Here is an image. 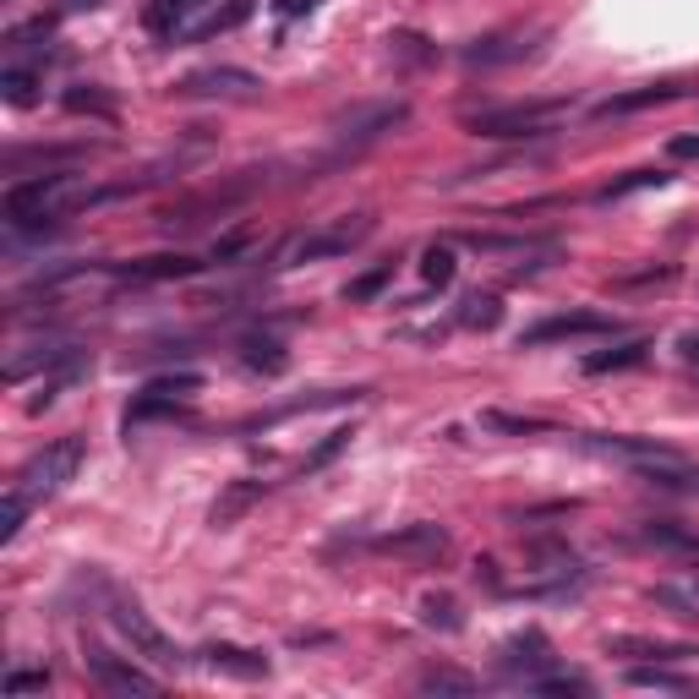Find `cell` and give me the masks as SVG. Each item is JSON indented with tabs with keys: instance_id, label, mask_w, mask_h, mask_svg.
Listing matches in <instances>:
<instances>
[{
	"instance_id": "cell-8",
	"label": "cell",
	"mask_w": 699,
	"mask_h": 699,
	"mask_svg": "<svg viewBox=\"0 0 699 699\" xmlns=\"http://www.w3.org/2000/svg\"><path fill=\"white\" fill-rule=\"evenodd\" d=\"M191 393H202V378L197 372H170V378H153L127 410V427L131 421H148V416H176L187 405Z\"/></svg>"
},
{
	"instance_id": "cell-35",
	"label": "cell",
	"mask_w": 699,
	"mask_h": 699,
	"mask_svg": "<svg viewBox=\"0 0 699 699\" xmlns=\"http://www.w3.org/2000/svg\"><path fill=\"white\" fill-rule=\"evenodd\" d=\"M530 689H536V695H585V689H590V683H585V678H547V672H541V678H530Z\"/></svg>"
},
{
	"instance_id": "cell-5",
	"label": "cell",
	"mask_w": 699,
	"mask_h": 699,
	"mask_svg": "<svg viewBox=\"0 0 699 699\" xmlns=\"http://www.w3.org/2000/svg\"><path fill=\"white\" fill-rule=\"evenodd\" d=\"M110 623H116V635L131 645V656H148V661H159V667H176V645H170V635L142 612V601L110 596Z\"/></svg>"
},
{
	"instance_id": "cell-13",
	"label": "cell",
	"mask_w": 699,
	"mask_h": 699,
	"mask_svg": "<svg viewBox=\"0 0 699 699\" xmlns=\"http://www.w3.org/2000/svg\"><path fill=\"white\" fill-rule=\"evenodd\" d=\"M498 667H503V672H525V683H530V678H541V672L552 667V645H547V635L525 629V635H513L509 645H503Z\"/></svg>"
},
{
	"instance_id": "cell-26",
	"label": "cell",
	"mask_w": 699,
	"mask_h": 699,
	"mask_svg": "<svg viewBox=\"0 0 699 699\" xmlns=\"http://www.w3.org/2000/svg\"><path fill=\"white\" fill-rule=\"evenodd\" d=\"M247 17H252V0H230L224 11H213L208 22H197V28H191V39H208V33H224V28H241Z\"/></svg>"
},
{
	"instance_id": "cell-1",
	"label": "cell",
	"mask_w": 699,
	"mask_h": 699,
	"mask_svg": "<svg viewBox=\"0 0 699 699\" xmlns=\"http://www.w3.org/2000/svg\"><path fill=\"white\" fill-rule=\"evenodd\" d=\"M82 202H93V191L66 170H50V176H28L6 191V219H11V230H28L39 219H61L66 208H82Z\"/></svg>"
},
{
	"instance_id": "cell-2",
	"label": "cell",
	"mask_w": 699,
	"mask_h": 699,
	"mask_svg": "<svg viewBox=\"0 0 699 699\" xmlns=\"http://www.w3.org/2000/svg\"><path fill=\"white\" fill-rule=\"evenodd\" d=\"M77 465H82V438H56L50 448H39L17 476H11V498H22V503H39V498H50V492H61L66 481L77 476Z\"/></svg>"
},
{
	"instance_id": "cell-6",
	"label": "cell",
	"mask_w": 699,
	"mask_h": 699,
	"mask_svg": "<svg viewBox=\"0 0 699 699\" xmlns=\"http://www.w3.org/2000/svg\"><path fill=\"white\" fill-rule=\"evenodd\" d=\"M181 99H230V104H247L262 93V77L241 71V66H202V71H187L176 82Z\"/></svg>"
},
{
	"instance_id": "cell-3",
	"label": "cell",
	"mask_w": 699,
	"mask_h": 699,
	"mask_svg": "<svg viewBox=\"0 0 699 699\" xmlns=\"http://www.w3.org/2000/svg\"><path fill=\"white\" fill-rule=\"evenodd\" d=\"M563 116H569L563 99H547V104H509V110H481V116H470L465 131H470V137H492V142H509V137H547Z\"/></svg>"
},
{
	"instance_id": "cell-14",
	"label": "cell",
	"mask_w": 699,
	"mask_h": 699,
	"mask_svg": "<svg viewBox=\"0 0 699 699\" xmlns=\"http://www.w3.org/2000/svg\"><path fill=\"white\" fill-rule=\"evenodd\" d=\"M672 99H683V88H678V82H656V88H635V93L601 99L590 116H596V121H612V116H639V110H656V104H672Z\"/></svg>"
},
{
	"instance_id": "cell-11",
	"label": "cell",
	"mask_w": 699,
	"mask_h": 699,
	"mask_svg": "<svg viewBox=\"0 0 699 699\" xmlns=\"http://www.w3.org/2000/svg\"><path fill=\"white\" fill-rule=\"evenodd\" d=\"M208 262L197 257H137V262H110V279L127 284H170V279H197Z\"/></svg>"
},
{
	"instance_id": "cell-28",
	"label": "cell",
	"mask_w": 699,
	"mask_h": 699,
	"mask_svg": "<svg viewBox=\"0 0 699 699\" xmlns=\"http://www.w3.org/2000/svg\"><path fill=\"white\" fill-rule=\"evenodd\" d=\"M421 623H427V629L453 635V629H459V612H453V601H448V596H427V601H421Z\"/></svg>"
},
{
	"instance_id": "cell-17",
	"label": "cell",
	"mask_w": 699,
	"mask_h": 699,
	"mask_svg": "<svg viewBox=\"0 0 699 699\" xmlns=\"http://www.w3.org/2000/svg\"><path fill=\"white\" fill-rule=\"evenodd\" d=\"M262 492H268L262 481H230V487H224V498L213 503V513H208V519L224 530V525H236L247 509H257V503H262Z\"/></svg>"
},
{
	"instance_id": "cell-20",
	"label": "cell",
	"mask_w": 699,
	"mask_h": 699,
	"mask_svg": "<svg viewBox=\"0 0 699 699\" xmlns=\"http://www.w3.org/2000/svg\"><path fill=\"white\" fill-rule=\"evenodd\" d=\"M241 361H247L252 372H268V378H279V372L290 367L284 344H279V339H257V333L247 339V344H241Z\"/></svg>"
},
{
	"instance_id": "cell-22",
	"label": "cell",
	"mask_w": 699,
	"mask_h": 699,
	"mask_svg": "<svg viewBox=\"0 0 699 699\" xmlns=\"http://www.w3.org/2000/svg\"><path fill=\"white\" fill-rule=\"evenodd\" d=\"M481 427H492V432H513V438H530V432H558L552 421H541V416H509V410H487L481 416Z\"/></svg>"
},
{
	"instance_id": "cell-15",
	"label": "cell",
	"mask_w": 699,
	"mask_h": 699,
	"mask_svg": "<svg viewBox=\"0 0 699 699\" xmlns=\"http://www.w3.org/2000/svg\"><path fill=\"white\" fill-rule=\"evenodd\" d=\"M202 667L236 672V678H268V661H262L257 650H241V645H208V650H202Z\"/></svg>"
},
{
	"instance_id": "cell-16",
	"label": "cell",
	"mask_w": 699,
	"mask_h": 699,
	"mask_svg": "<svg viewBox=\"0 0 699 699\" xmlns=\"http://www.w3.org/2000/svg\"><path fill=\"white\" fill-rule=\"evenodd\" d=\"M639 541H645V547H661V552H689V558H699V530L672 525V519H650V525H639Z\"/></svg>"
},
{
	"instance_id": "cell-32",
	"label": "cell",
	"mask_w": 699,
	"mask_h": 699,
	"mask_svg": "<svg viewBox=\"0 0 699 699\" xmlns=\"http://www.w3.org/2000/svg\"><path fill=\"white\" fill-rule=\"evenodd\" d=\"M0 88H6V104H33V88H39V77L11 66V71L0 77Z\"/></svg>"
},
{
	"instance_id": "cell-23",
	"label": "cell",
	"mask_w": 699,
	"mask_h": 699,
	"mask_svg": "<svg viewBox=\"0 0 699 699\" xmlns=\"http://www.w3.org/2000/svg\"><path fill=\"white\" fill-rule=\"evenodd\" d=\"M629 683H635V689H667V695H689V689H695L683 672H667L661 661H656V667H635Z\"/></svg>"
},
{
	"instance_id": "cell-4",
	"label": "cell",
	"mask_w": 699,
	"mask_h": 699,
	"mask_svg": "<svg viewBox=\"0 0 699 699\" xmlns=\"http://www.w3.org/2000/svg\"><path fill=\"white\" fill-rule=\"evenodd\" d=\"M367 236H372V213H344V219H333L328 230L296 236V241L279 252V268H301V262H322V257H344L350 247H361Z\"/></svg>"
},
{
	"instance_id": "cell-12",
	"label": "cell",
	"mask_w": 699,
	"mask_h": 699,
	"mask_svg": "<svg viewBox=\"0 0 699 699\" xmlns=\"http://www.w3.org/2000/svg\"><path fill=\"white\" fill-rule=\"evenodd\" d=\"M88 672H93V683H99L104 695H153V689H159L148 672H137L131 661L110 656V650H88Z\"/></svg>"
},
{
	"instance_id": "cell-33",
	"label": "cell",
	"mask_w": 699,
	"mask_h": 699,
	"mask_svg": "<svg viewBox=\"0 0 699 699\" xmlns=\"http://www.w3.org/2000/svg\"><path fill=\"white\" fill-rule=\"evenodd\" d=\"M421 689H427V695H470L476 683H470L465 672H427V678H421Z\"/></svg>"
},
{
	"instance_id": "cell-21",
	"label": "cell",
	"mask_w": 699,
	"mask_h": 699,
	"mask_svg": "<svg viewBox=\"0 0 699 699\" xmlns=\"http://www.w3.org/2000/svg\"><path fill=\"white\" fill-rule=\"evenodd\" d=\"M191 6H197V0H148V6H142V28H148V33H176Z\"/></svg>"
},
{
	"instance_id": "cell-31",
	"label": "cell",
	"mask_w": 699,
	"mask_h": 699,
	"mask_svg": "<svg viewBox=\"0 0 699 699\" xmlns=\"http://www.w3.org/2000/svg\"><path fill=\"white\" fill-rule=\"evenodd\" d=\"M498 318H503V307L492 296H470L465 312H459V322H470V328H498Z\"/></svg>"
},
{
	"instance_id": "cell-24",
	"label": "cell",
	"mask_w": 699,
	"mask_h": 699,
	"mask_svg": "<svg viewBox=\"0 0 699 699\" xmlns=\"http://www.w3.org/2000/svg\"><path fill=\"white\" fill-rule=\"evenodd\" d=\"M66 110H71V116H99V121H116V104H110L99 88H71V93H66Z\"/></svg>"
},
{
	"instance_id": "cell-18",
	"label": "cell",
	"mask_w": 699,
	"mask_h": 699,
	"mask_svg": "<svg viewBox=\"0 0 699 699\" xmlns=\"http://www.w3.org/2000/svg\"><path fill=\"white\" fill-rule=\"evenodd\" d=\"M607 650H618V656H645V661H689V656H699L695 645H667V639H612Z\"/></svg>"
},
{
	"instance_id": "cell-19",
	"label": "cell",
	"mask_w": 699,
	"mask_h": 699,
	"mask_svg": "<svg viewBox=\"0 0 699 699\" xmlns=\"http://www.w3.org/2000/svg\"><path fill=\"white\" fill-rule=\"evenodd\" d=\"M645 356H650V344H645V339H629V344H618V350H596V356L585 361V372H590V378H601V372H629Z\"/></svg>"
},
{
	"instance_id": "cell-10",
	"label": "cell",
	"mask_w": 699,
	"mask_h": 699,
	"mask_svg": "<svg viewBox=\"0 0 699 699\" xmlns=\"http://www.w3.org/2000/svg\"><path fill=\"white\" fill-rule=\"evenodd\" d=\"M448 530L443 525H405V530H388V536H378V552H388V558H410V563H438V558H448Z\"/></svg>"
},
{
	"instance_id": "cell-25",
	"label": "cell",
	"mask_w": 699,
	"mask_h": 699,
	"mask_svg": "<svg viewBox=\"0 0 699 699\" xmlns=\"http://www.w3.org/2000/svg\"><path fill=\"white\" fill-rule=\"evenodd\" d=\"M388 279H393V262H382V268H372V273L350 279V284H344V301H350V307L372 301V296H382V290H388Z\"/></svg>"
},
{
	"instance_id": "cell-37",
	"label": "cell",
	"mask_w": 699,
	"mask_h": 699,
	"mask_svg": "<svg viewBox=\"0 0 699 699\" xmlns=\"http://www.w3.org/2000/svg\"><path fill=\"white\" fill-rule=\"evenodd\" d=\"M683 356H689V361H699V339H695V333L683 339Z\"/></svg>"
},
{
	"instance_id": "cell-29",
	"label": "cell",
	"mask_w": 699,
	"mask_h": 699,
	"mask_svg": "<svg viewBox=\"0 0 699 699\" xmlns=\"http://www.w3.org/2000/svg\"><path fill=\"white\" fill-rule=\"evenodd\" d=\"M44 689H50V672H6V678H0V695L6 699L44 695Z\"/></svg>"
},
{
	"instance_id": "cell-27",
	"label": "cell",
	"mask_w": 699,
	"mask_h": 699,
	"mask_svg": "<svg viewBox=\"0 0 699 699\" xmlns=\"http://www.w3.org/2000/svg\"><path fill=\"white\" fill-rule=\"evenodd\" d=\"M639 187H667V170H635V176H623V181H612L607 191H596V202H618V197H629Z\"/></svg>"
},
{
	"instance_id": "cell-7",
	"label": "cell",
	"mask_w": 699,
	"mask_h": 699,
	"mask_svg": "<svg viewBox=\"0 0 699 699\" xmlns=\"http://www.w3.org/2000/svg\"><path fill=\"white\" fill-rule=\"evenodd\" d=\"M405 121H410V104H405V99H382V104H361V110L339 116L333 131H339V142L361 148V142H378V137H388L393 127H405Z\"/></svg>"
},
{
	"instance_id": "cell-9",
	"label": "cell",
	"mask_w": 699,
	"mask_h": 699,
	"mask_svg": "<svg viewBox=\"0 0 699 699\" xmlns=\"http://www.w3.org/2000/svg\"><path fill=\"white\" fill-rule=\"evenodd\" d=\"M585 333H618V318H607V312H558V318H541L536 328H525L519 350H541V344L585 339Z\"/></svg>"
},
{
	"instance_id": "cell-30",
	"label": "cell",
	"mask_w": 699,
	"mask_h": 699,
	"mask_svg": "<svg viewBox=\"0 0 699 699\" xmlns=\"http://www.w3.org/2000/svg\"><path fill=\"white\" fill-rule=\"evenodd\" d=\"M421 279L443 290L448 279H453V252H448V247H427V257H421Z\"/></svg>"
},
{
	"instance_id": "cell-38",
	"label": "cell",
	"mask_w": 699,
	"mask_h": 699,
	"mask_svg": "<svg viewBox=\"0 0 699 699\" xmlns=\"http://www.w3.org/2000/svg\"><path fill=\"white\" fill-rule=\"evenodd\" d=\"M82 6H99V0H61V11H82Z\"/></svg>"
},
{
	"instance_id": "cell-36",
	"label": "cell",
	"mask_w": 699,
	"mask_h": 699,
	"mask_svg": "<svg viewBox=\"0 0 699 699\" xmlns=\"http://www.w3.org/2000/svg\"><path fill=\"white\" fill-rule=\"evenodd\" d=\"M667 153H672V159H699V137H672Z\"/></svg>"
},
{
	"instance_id": "cell-34",
	"label": "cell",
	"mask_w": 699,
	"mask_h": 699,
	"mask_svg": "<svg viewBox=\"0 0 699 699\" xmlns=\"http://www.w3.org/2000/svg\"><path fill=\"white\" fill-rule=\"evenodd\" d=\"M350 438H356V432H350V427H339V432H328V443H322L318 453H307V465H301V470H322V465H328V459H339V453H344V448H350Z\"/></svg>"
},
{
	"instance_id": "cell-39",
	"label": "cell",
	"mask_w": 699,
	"mask_h": 699,
	"mask_svg": "<svg viewBox=\"0 0 699 699\" xmlns=\"http://www.w3.org/2000/svg\"><path fill=\"white\" fill-rule=\"evenodd\" d=\"M279 6H284V11H296V0H279Z\"/></svg>"
}]
</instances>
